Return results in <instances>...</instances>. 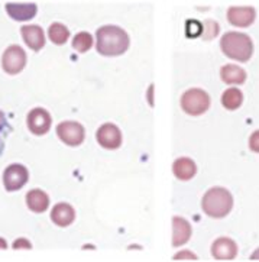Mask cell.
<instances>
[{
  "mask_svg": "<svg viewBox=\"0 0 259 262\" xmlns=\"http://www.w3.org/2000/svg\"><path fill=\"white\" fill-rule=\"evenodd\" d=\"M96 39H97V45H96L97 51L106 57H116V55L125 54L131 43L129 35L126 34V31L115 25L99 28L96 34Z\"/></svg>",
  "mask_w": 259,
  "mask_h": 262,
  "instance_id": "1",
  "label": "cell"
},
{
  "mask_svg": "<svg viewBox=\"0 0 259 262\" xmlns=\"http://www.w3.org/2000/svg\"><path fill=\"white\" fill-rule=\"evenodd\" d=\"M203 211L214 219H220L227 216L233 207V197L223 187H213L201 200Z\"/></svg>",
  "mask_w": 259,
  "mask_h": 262,
  "instance_id": "2",
  "label": "cell"
},
{
  "mask_svg": "<svg viewBox=\"0 0 259 262\" xmlns=\"http://www.w3.org/2000/svg\"><path fill=\"white\" fill-rule=\"evenodd\" d=\"M220 48L226 57L245 62L252 57L253 43L248 35L241 32H227L220 39Z\"/></svg>",
  "mask_w": 259,
  "mask_h": 262,
  "instance_id": "3",
  "label": "cell"
},
{
  "mask_svg": "<svg viewBox=\"0 0 259 262\" xmlns=\"http://www.w3.org/2000/svg\"><path fill=\"white\" fill-rule=\"evenodd\" d=\"M181 107L187 115H203L210 107V96L201 89H190L181 97Z\"/></svg>",
  "mask_w": 259,
  "mask_h": 262,
  "instance_id": "4",
  "label": "cell"
},
{
  "mask_svg": "<svg viewBox=\"0 0 259 262\" xmlns=\"http://www.w3.org/2000/svg\"><path fill=\"white\" fill-rule=\"evenodd\" d=\"M57 135L68 146H78L84 142L85 130L78 122L64 120L57 126Z\"/></svg>",
  "mask_w": 259,
  "mask_h": 262,
  "instance_id": "5",
  "label": "cell"
},
{
  "mask_svg": "<svg viewBox=\"0 0 259 262\" xmlns=\"http://www.w3.org/2000/svg\"><path fill=\"white\" fill-rule=\"evenodd\" d=\"M26 66V52L19 45H10L2 57V67L8 74H19Z\"/></svg>",
  "mask_w": 259,
  "mask_h": 262,
  "instance_id": "6",
  "label": "cell"
},
{
  "mask_svg": "<svg viewBox=\"0 0 259 262\" xmlns=\"http://www.w3.org/2000/svg\"><path fill=\"white\" fill-rule=\"evenodd\" d=\"M29 178V172L20 164H12L3 172V184L8 191H16L25 186Z\"/></svg>",
  "mask_w": 259,
  "mask_h": 262,
  "instance_id": "7",
  "label": "cell"
},
{
  "mask_svg": "<svg viewBox=\"0 0 259 262\" xmlns=\"http://www.w3.org/2000/svg\"><path fill=\"white\" fill-rule=\"evenodd\" d=\"M28 127L29 130L34 134V135H45L48 130L51 129V125H52V119H51V115L42 107H36V109H32L28 115Z\"/></svg>",
  "mask_w": 259,
  "mask_h": 262,
  "instance_id": "8",
  "label": "cell"
},
{
  "mask_svg": "<svg viewBox=\"0 0 259 262\" xmlns=\"http://www.w3.org/2000/svg\"><path fill=\"white\" fill-rule=\"evenodd\" d=\"M97 142L106 149H117L122 145V132L113 123H104L97 130Z\"/></svg>",
  "mask_w": 259,
  "mask_h": 262,
  "instance_id": "9",
  "label": "cell"
},
{
  "mask_svg": "<svg viewBox=\"0 0 259 262\" xmlns=\"http://www.w3.org/2000/svg\"><path fill=\"white\" fill-rule=\"evenodd\" d=\"M255 9L252 6H232L227 10V20L229 24L239 28H248L255 20Z\"/></svg>",
  "mask_w": 259,
  "mask_h": 262,
  "instance_id": "10",
  "label": "cell"
},
{
  "mask_svg": "<svg viewBox=\"0 0 259 262\" xmlns=\"http://www.w3.org/2000/svg\"><path fill=\"white\" fill-rule=\"evenodd\" d=\"M238 254V246L229 237H219L211 245V255L218 261H232Z\"/></svg>",
  "mask_w": 259,
  "mask_h": 262,
  "instance_id": "11",
  "label": "cell"
},
{
  "mask_svg": "<svg viewBox=\"0 0 259 262\" xmlns=\"http://www.w3.org/2000/svg\"><path fill=\"white\" fill-rule=\"evenodd\" d=\"M20 35L24 38L25 43L34 51H39L45 45V34L41 26L26 25L20 28Z\"/></svg>",
  "mask_w": 259,
  "mask_h": 262,
  "instance_id": "12",
  "label": "cell"
},
{
  "mask_svg": "<svg viewBox=\"0 0 259 262\" xmlns=\"http://www.w3.org/2000/svg\"><path fill=\"white\" fill-rule=\"evenodd\" d=\"M75 219V210L73 206L68 203H58L52 207L51 211V220L59 226V228H67Z\"/></svg>",
  "mask_w": 259,
  "mask_h": 262,
  "instance_id": "13",
  "label": "cell"
},
{
  "mask_svg": "<svg viewBox=\"0 0 259 262\" xmlns=\"http://www.w3.org/2000/svg\"><path fill=\"white\" fill-rule=\"evenodd\" d=\"M191 236V225L184 217H172V246L185 245Z\"/></svg>",
  "mask_w": 259,
  "mask_h": 262,
  "instance_id": "14",
  "label": "cell"
},
{
  "mask_svg": "<svg viewBox=\"0 0 259 262\" xmlns=\"http://www.w3.org/2000/svg\"><path fill=\"white\" fill-rule=\"evenodd\" d=\"M36 5L35 3H6V12L12 19L24 22L31 20L36 15Z\"/></svg>",
  "mask_w": 259,
  "mask_h": 262,
  "instance_id": "15",
  "label": "cell"
},
{
  "mask_svg": "<svg viewBox=\"0 0 259 262\" xmlns=\"http://www.w3.org/2000/svg\"><path fill=\"white\" fill-rule=\"evenodd\" d=\"M172 172L178 180L181 181H187V180H191L196 172H197V167H196V162L190 158H178L174 161L172 164Z\"/></svg>",
  "mask_w": 259,
  "mask_h": 262,
  "instance_id": "16",
  "label": "cell"
},
{
  "mask_svg": "<svg viewBox=\"0 0 259 262\" xmlns=\"http://www.w3.org/2000/svg\"><path fill=\"white\" fill-rule=\"evenodd\" d=\"M26 204L34 213H44L50 206V197L45 191L35 188L26 194Z\"/></svg>",
  "mask_w": 259,
  "mask_h": 262,
  "instance_id": "17",
  "label": "cell"
},
{
  "mask_svg": "<svg viewBox=\"0 0 259 262\" xmlns=\"http://www.w3.org/2000/svg\"><path fill=\"white\" fill-rule=\"evenodd\" d=\"M220 78L226 84H243L246 80V73L236 64H227L220 70Z\"/></svg>",
  "mask_w": 259,
  "mask_h": 262,
  "instance_id": "18",
  "label": "cell"
},
{
  "mask_svg": "<svg viewBox=\"0 0 259 262\" xmlns=\"http://www.w3.org/2000/svg\"><path fill=\"white\" fill-rule=\"evenodd\" d=\"M243 102V94L239 89L236 87H230L227 89L223 96H222V104L223 107L227 110H236L241 107Z\"/></svg>",
  "mask_w": 259,
  "mask_h": 262,
  "instance_id": "19",
  "label": "cell"
},
{
  "mask_svg": "<svg viewBox=\"0 0 259 262\" xmlns=\"http://www.w3.org/2000/svg\"><path fill=\"white\" fill-rule=\"evenodd\" d=\"M48 36L51 42H54L55 45H64L70 39V31L66 25L54 22L48 29Z\"/></svg>",
  "mask_w": 259,
  "mask_h": 262,
  "instance_id": "20",
  "label": "cell"
},
{
  "mask_svg": "<svg viewBox=\"0 0 259 262\" xmlns=\"http://www.w3.org/2000/svg\"><path fill=\"white\" fill-rule=\"evenodd\" d=\"M93 47V36L89 32H78L73 39V48L78 52H87Z\"/></svg>",
  "mask_w": 259,
  "mask_h": 262,
  "instance_id": "21",
  "label": "cell"
},
{
  "mask_svg": "<svg viewBox=\"0 0 259 262\" xmlns=\"http://www.w3.org/2000/svg\"><path fill=\"white\" fill-rule=\"evenodd\" d=\"M201 25H203V32H201V35H203V38L206 41L213 39L219 34V25L214 20H210V19L209 20H204Z\"/></svg>",
  "mask_w": 259,
  "mask_h": 262,
  "instance_id": "22",
  "label": "cell"
},
{
  "mask_svg": "<svg viewBox=\"0 0 259 262\" xmlns=\"http://www.w3.org/2000/svg\"><path fill=\"white\" fill-rule=\"evenodd\" d=\"M203 32V25H201L199 20H188L187 25H185V34L190 38H196Z\"/></svg>",
  "mask_w": 259,
  "mask_h": 262,
  "instance_id": "23",
  "label": "cell"
},
{
  "mask_svg": "<svg viewBox=\"0 0 259 262\" xmlns=\"http://www.w3.org/2000/svg\"><path fill=\"white\" fill-rule=\"evenodd\" d=\"M13 249H32V244L25 237H19L13 242Z\"/></svg>",
  "mask_w": 259,
  "mask_h": 262,
  "instance_id": "24",
  "label": "cell"
},
{
  "mask_svg": "<svg viewBox=\"0 0 259 262\" xmlns=\"http://www.w3.org/2000/svg\"><path fill=\"white\" fill-rule=\"evenodd\" d=\"M249 148L253 152L259 154V130L253 132L249 138Z\"/></svg>",
  "mask_w": 259,
  "mask_h": 262,
  "instance_id": "25",
  "label": "cell"
},
{
  "mask_svg": "<svg viewBox=\"0 0 259 262\" xmlns=\"http://www.w3.org/2000/svg\"><path fill=\"white\" fill-rule=\"evenodd\" d=\"M172 259H176V261H181V259H190V261H196L197 259V256L191 252H188V251H181V252H178V254L172 258Z\"/></svg>",
  "mask_w": 259,
  "mask_h": 262,
  "instance_id": "26",
  "label": "cell"
},
{
  "mask_svg": "<svg viewBox=\"0 0 259 262\" xmlns=\"http://www.w3.org/2000/svg\"><path fill=\"white\" fill-rule=\"evenodd\" d=\"M5 125H6V119H5L3 112H0V127H5Z\"/></svg>",
  "mask_w": 259,
  "mask_h": 262,
  "instance_id": "27",
  "label": "cell"
},
{
  "mask_svg": "<svg viewBox=\"0 0 259 262\" xmlns=\"http://www.w3.org/2000/svg\"><path fill=\"white\" fill-rule=\"evenodd\" d=\"M0 249H8V242L3 237H0Z\"/></svg>",
  "mask_w": 259,
  "mask_h": 262,
  "instance_id": "28",
  "label": "cell"
},
{
  "mask_svg": "<svg viewBox=\"0 0 259 262\" xmlns=\"http://www.w3.org/2000/svg\"><path fill=\"white\" fill-rule=\"evenodd\" d=\"M251 259L252 261H259V249H256V251L251 255Z\"/></svg>",
  "mask_w": 259,
  "mask_h": 262,
  "instance_id": "29",
  "label": "cell"
},
{
  "mask_svg": "<svg viewBox=\"0 0 259 262\" xmlns=\"http://www.w3.org/2000/svg\"><path fill=\"white\" fill-rule=\"evenodd\" d=\"M2 130H3V127H0V132H2Z\"/></svg>",
  "mask_w": 259,
  "mask_h": 262,
  "instance_id": "30",
  "label": "cell"
}]
</instances>
